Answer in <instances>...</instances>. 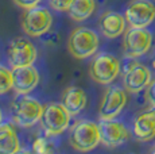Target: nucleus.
Masks as SVG:
<instances>
[{
  "label": "nucleus",
  "mask_w": 155,
  "mask_h": 154,
  "mask_svg": "<svg viewBox=\"0 0 155 154\" xmlns=\"http://www.w3.org/2000/svg\"><path fill=\"white\" fill-rule=\"evenodd\" d=\"M153 66H154V69H155V58H154V61H153Z\"/></svg>",
  "instance_id": "nucleus-25"
},
{
  "label": "nucleus",
  "mask_w": 155,
  "mask_h": 154,
  "mask_svg": "<svg viewBox=\"0 0 155 154\" xmlns=\"http://www.w3.org/2000/svg\"><path fill=\"white\" fill-rule=\"evenodd\" d=\"M100 141L99 124L92 120H78L70 130V145L78 152H91Z\"/></svg>",
  "instance_id": "nucleus-4"
},
{
  "label": "nucleus",
  "mask_w": 155,
  "mask_h": 154,
  "mask_svg": "<svg viewBox=\"0 0 155 154\" xmlns=\"http://www.w3.org/2000/svg\"><path fill=\"white\" fill-rule=\"evenodd\" d=\"M70 118V112L62 103H47L43 105L41 126L49 137L59 135L69 127Z\"/></svg>",
  "instance_id": "nucleus-3"
},
{
  "label": "nucleus",
  "mask_w": 155,
  "mask_h": 154,
  "mask_svg": "<svg viewBox=\"0 0 155 154\" xmlns=\"http://www.w3.org/2000/svg\"><path fill=\"white\" fill-rule=\"evenodd\" d=\"M130 27H148L155 19V5L150 0H134L124 12Z\"/></svg>",
  "instance_id": "nucleus-9"
},
{
  "label": "nucleus",
  "mask_w": 155,
  "mask_h": 154,
  "mask_svg": "<svg viewBox=\"0 0 155 154\" xmlns=\"http://www.w3.org/2000/svg\"><path fill=\"white\" fill-rule=\"evenodd\" d=\"M94 8H96L94 0H73L68 12L73 20L84 22L94 12Z\"/></svg>",
  "instance_id": "nucleus-18"
},
{
  "label": "nucleus",
  "mask_w": 155,
  "mask_h": 154,
  "mask_svg": "<svg viewBox=\"0 0 155 154\" xmlns=\"http://www.w3.org/2000/svg\"><path fill=\"white\" fill-rule=\"evenodd\" d=\"M43 105L35 97L28 95H19L11 104V116L12 120L20 127H31L41 122Z\"/></svg>",
  "instance_id": "nucleus-1"
},
{
  "label": "nucleus",
  "mask_w": 155,
  "mask_h": 154,
  "mask_svg": "<svg viewBox=\"0 0 155 154\" xmlns=\"http://www.w3.org/2000/svg\"><path fill=\"white\" fill-rule=\"evenodd\" d=\"M153 45V34L147 27H130L124 32V54L128 58H138L148 53Z\"/></svg>",
  "instance_id": "nucleus-7"
},
{
  "label": "nucleus",
  "mask_w": 155,
  "mask_h": 154,
  "mask_svg": "<svg viewBox=\"0 0 155 154\" xmlns=\"http://www.w3.org/2000/svg\"><path fill=\"white\" fill-rule=\"evenodd\" d=\"M61 103L66 107L71 116H76L81 111H84L86 105V93L80 87H69L62 93Z\"/></svg>",
  "instance_id": "nucleus-16"
},
{
  "label": "nucleus",
  "mask_w": 155,
  "mask_h": 154,
  "mask_svg": "<svg viewBox=\"0 0 155 154\" xmlns=\"http://www.w3.org/2000/svg\"><path fill=\"white\" fill-rule=\"evenodd\" d=\"M37 47L26 37H18L10 42L7 49V60L11 68L32 65L37 60Z\"/></svg>",
  "instance_id": "nucleus-8"
},
{
  "label": "nucleus",
  "mask_w": 155,
  "mask_h": 154,
  "mask_svg": "<svg viewBox=\"0 0 155 154\" xmlns=\"http://www.w3.org/2000/svg\"><path fill=\"white\" fill-rule=\"evenodd\" d=\"M32 152L38 154H49L53 152V145L45 137H39L32 143Z\"/></svg>",
  "instance_id": "nucleus-20"
},
{
  "label": "nucleus",
  "mask_w": 155,
  "mask_h": 154,
  "mask_svg": "<svg viewBox=\"0 0 155 154\" xmlns=\"http://www.w3.org/2000/svg\"><path fill=\"white\" fill-rule=\"evenodd\" d=\"M99 45L100 39L94 30L82 26L74 28L68 41V49L70 54L77 60H85L88 57H92L97 52Z\"/></svg>",
  "instance_id": "nucleus-2"
},
{
  "label": "nucleus",
  "mask_w": 155,
  "mask_h": 154,
  "mask_svg": "<svg viewBox=\"0 0 155 154\" xmlns=\"http://www.w3.org/2000/svg\"><path fill=\"white\" fill-rule=\"evenodd\" d=\"M127 104V93L120 87L112 85L105 91L99 108L100 119H115Z\"/></svg>",
  "instance_id": "nucleus-12"
},
{
  "label": "nucleus",
  "mask_w": 155,
  "mask_h": 154,
  "mask_svg": "<svg viewBox=\"0 0 155 154\" xmlns=\"http://www.w3.org/2000/svg\"><path fill=\"white\" fill-rule=\"evenodd\" d=\"M73 0H49V4L55 11H68Z\"/></svg>",
  "instance_id": "nucleus-21"
},
{
  "label": "nucleus",
  "mask_w": 155,
  "mask_h": 154,
  "mask_svg": "<svg viewBox=\"0 0 155 154\" xmlns=\"http://www.w3.org/2000/svg\"><path fill=\"white\" fill-rule=\"evenodd\" d=\"M53 25L51 12L46 7L35 5L25 11L22 16V28L30 37H41L50 31Z\"/></svg>",
  "instance_id": "nucleus-6"
},
{
  "label": "nucleus",
  "mask_w": 155,
  "mask_h": 154,
  "mask_svg": "<svg viewBox=\"0 0 155 154\" xmlns=\"http://www.w3.org/2000/svg\"><path fill=\"white\" fill-rule=\"evenodd\" d=\"M3 123V112H2V108H0V124Z\"/></svg>",
  "instance_id": "nucleus-24"
},
{
  "label": "nucleus",
  "mask_w": 155,
  "mask_h": 154,
  "mask_svg": "<svg viewBox=\"0 0 155 154\" xmlns=\"http://www.w3.org/2000/svg\"><path fill=\"white\" fill-rule=\"evenodd\" d=\"M153 81L151 72L147 66L139 62H131L124 68L123 84L124 88L131 93H138L144 91Z\"/></svg>",
  "instance_id": "nucleus-10"
},
{
  "label": "nucleus",
  "mask_w": 155,
  "mask_h": 154,
  "mask_svg": "<svg viewBox=\"0 0 155 154\" xmlns=\"http://www.w3.org/2000/svg\"><path fill=\"white\" fill-rule=\"evenodd\" d=\"M14 3L23 10H28V8H32L35 5H39L41 0H14Z\"/></svg>",
  "instance_id": "nucleus-22"
},
{
  "label": "nucleus",
  "mask_w": 155,
  "mask_h": 154,
  "mask_svg": "<svg viewBox=\"0 0 155 154\" xmlns=\"http://www.w3.org/2000/svg\"><path fill=\"white\" fill-rule=\"evenodd\" d=\"M39 84V73L34 65L12 68V89L18 95H27Z\"/></svg>",
  "instance_id": "nucleus-13"
},
{
  "label": "nucleus",
  "mask_w": 155,
  "mask_h": 154,
  "mask_svg": "<svg viewBox=\"0 0 155 154\" xmlns=\"http://www.w3.org/2000/svg\"><path fill=\"white\" fill-rule=\"evenodd\" d=\"M134 134L139 141L147 142L155 138V108L143 111L134 120Z\"/></svg>",
  "instance_id": "nucleus-15"
},
{
  "label": "nucleus",
  "mask_w": 155,
  "mask_h": 154,
  "mask_svg": "<svg viewBox=\"0 0 155 154\" xmlns=\"http://www.w3.org/2000/svg\"><path fill=\"white\" fill-rule=\"evenodd\" d=\"M12 89V69L0 65V95Z\"/></svg>",
  "instance_id": "nucleus-19"
},
{
  "label": "nucleus",
  "mask_w": 155,
  "mask_h": 154,
  "mask_svg": "<svg viewBox=\"0 0 155 154\" xmlns=\"http://www.w3.org/2000/svg\"><path fill=\"white\" fill-rule=\"evenodd\" d=\"M128 25L126 16L121 14L108 11L103 14L99 20V27L104 37L107 38H117L126 32V26Z\"/></svg>",
  "instance_id": "nucleus-14"
},
{
  "label": "nucleus",
  "mask_w": 155,
  "mask_h": 154,
  "mask_svg": "<svg viewBox=\"0 0 155 154\" xmlns=\"http://www.w3.org/2000/svg\"><path fill=\"white\" fill-rule=\"evenodd\" d=\"M147 91V100L151 104V107L155 108V81H151V84L146 88Z\"/></svg>",
  "instance_id": "nucleus-23"
},
{
  "label": "nucleus",
  "mask_w": 155,
  "mask_h": 154,
  "mask_svg": "<svg viewBox=\"0 0 155 154\" xmlns=\"http://www.w3.org/2000/svg\"><path fill=\"white\" fill-rule=\"evenodd\" d=\"M20 150L16 131L8 123L0 124V154H15Z\"/></svg>",
  "instance_id": "nucleus-17"
},
{
  "label": "nucleus",
  "mask_w": 155,
  "mask_h": 154,
  "mask_svg": "<svg viewBox=\"0 0 155 154\" xmlns=\"http://www.w3.org/2000/svg\"><path fill=\"white\" fill-rule=\"evenodd\" d=\"M153 153H154V154H155V149H154V150H153Z\"/></svg>",
  "instance_id": "nucleus-26"
},
{
  "label": "nucleus",
  "mask_w": 155,
  "mask_h": 154,
  "mask_svg": "<svg viewBox=\"0 0 155 154\" xmlns=\"http://www.w3.org/2000/svg\"><path fill=\"white\" fill-rule=\"evenodd\" d=\"M120 61L109 53H99L91 62L89 75L99 84L108 85L120 73Z\"/></svg>",
  "instance_id": "nucleus-5"
},
{
  "label": "nucleus",
  "mask_w": 155,
  "mask_h": 154,
  "mask_svg": "<svg viewBox=\"0 0 155 154\" xmlns=\"http://www.w3.org/2000/svg\"><path fill=\"white\" fill-rule=\"evenodd\" d=\"M100 141L107 147H117L130 139V130L115 119H100Z\"/></svg>",
  "instance_id": "nucleus-11"
}]
</instances>
